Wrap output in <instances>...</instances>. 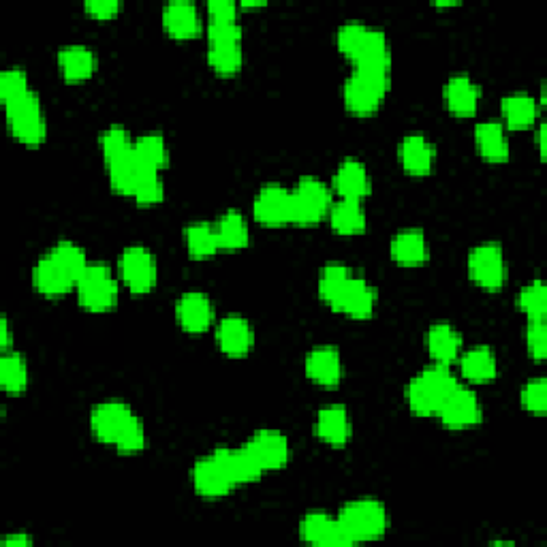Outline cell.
Instances as JSON below:
<instances>
[{
    "label": "cell",
    "instance_id": "1",
    "mask_svg": "<svg viewBox=\"0 0 547 547\" xmlns=\"http://www.w3.org/2000/svg\"><path fill=\"white\" fill-rule=\"evenodd\" d=\"M86 268L88 259L84 250L71 240H60L48 255L37 261L33 270L35 289L45 298H62L77 287V280Z\"/></svg>",
    "mask_w": 547,
    "mask_h": 547
},
{
    "label": "cell",
    "instance_id": "2",
    "mask_svg": "<svg viewBox=\"0 0 547 547\" xmlns=\"http://www.w3.org/2000/svg\"><path fill=\"white\" fill-rule=\"evenodd\" d=\"M458 387L449 366L434 364L421 370L417 377L406 385V404L419 417H436L447 396Z\"/></svg>",
    "mask_w": 547,
    "mask_h": 547
},
{
    "label": "cell",
    "instance_id": "3",
    "mask_svg": "<svg viewBox=\"0 0 547 547\" xmlns=\"http://www.w3.org/2000/svg\"><path fill=\"white\" fill-rule=\"evenodd\" d=\"M392 88V71L353 69L342 86V101L355 116H372L383 105Z\"/></svg>",
    "mask_w": 547,
    "mask_h": 547
},
{
    "label": "cell",
    "instance_id": "4",
    "mask_svg": "<svg viewBox=\"0 0 547 547\" xmlns=\"http://www.w3.org/2000/svg\"><path fill=\"white\" fill-rule=\"evenodd\" d=\"M208 65L223 77L240 73L244 65L242 50V26L238 20L216 22L208 20Z\"/></svg>",
    "mask_w": 547,
    "mask_h": 547
},
{
    "label": "cell",
    "instance_id": "5",
    "mask_svg": "<svg viewBox=\"0 0 547 547\" xmlns=\"http://www.w3.org/2000/svg\"><path fill=\"white\" fill-rule=\"evenodd\" d=\"M5 116L13 137L28 148L41 146L48 137V122H45L41 99L33 90L5 103Z\"/></svg>",
    "mask_w": 547,
    "mask_h": 547
},
{
    "label": "cell",
    "instance_id": "6",
    "mask_svg": "<svg viewBox=\"0 0 547 547\" xmlns=\"http://www.w3.org/2000/svg\"><path fill=\"white\" fill-rule=\"evenodd\" d=\"M338 520L353 543L377 541L387 533L389 526L385 505L374 498L351 500L340 509Z\"/></svg>",
    "mask_w": 547,
    "mask_h": 547
},
{
    "label": "cell",
    "instance_id": "7",
    "mask_svg": "<svg viewBox=\"0 0 547 547\" xmlns=\"http://www.w3.org/2000/svg\"><path fill=\"white\" fill-rule=\"evenodd\" d=\"M332 191L323 180L315 176L300 178L298 186L291 191V225L315 227L330 214Z\"/></svg>",
    "mask_w": 547,
    "mask_h": 547
},
{
    "label": "cell",
    "instance_id": "8",
    "mask_svg": "<svg viewBox=\"0 0 547 547\" xmlns=\"http://www.w3.org/2000/svg\"><path fill=\"white\" fill-rule=\"evenodd\" d=\"M77 302L88 312L114 310L120 300V287L112 270L103 263H88L82 278L77 280Z\"/></svg>",
    "mask_w": 547,
    "mask_h": 547
},
{
    "label": "cell",
    "instance_id": "9",
    "mask_svg": "<svg viewBox=\"0 0 547 547\" xmlns=\"http://www.w3.org/2000/svg\"><path fill=\"white\" fill-rule=\"evenodd\" d=\"M468 276L486 291H500L507 283V263L500 244H479L468 255Z\"/></svg>",
    "mask_w": 547,
    "mask_h": 547
},
{
    "label": "cell",
    "instance_id": "10",
    "mask_svg": "<svg viewBox=\"0 0 547 547\" xmlns=\"http://www.w3.org/2000/svg\"><path fill=\"white\" fill-rule=\"evenodd\" d=\"M120 278L133 293H148L156 287L159 268L156 259L146 246H129L120 255Z\"/></svg>",
    "mask_w": 547,
    "mask_h": 547
},
{
    "label": "cell",
    "instance_id": "11",
    "mask_svg": "<svg viewBox=\"0 0 547 547\" xmlns=\"http://www.w3.org/2000/svg\"><path fill=\"white\" fill-rule=\"evenodd\" d=\"M436 417L443 421L445 428H451V430L473 428L481 424V417H483L481 402L473 389L462 387L458 383V387L453 389V392L447 396V400L443 402L441 411L436 413Z\"/></svg>",
    "mask_w": 547,
    "mask_h": 547
},
{
    "label": "cell",
    "instance_id": "12",
    "mask_svg": "<svg viewBox=\"0 0 547 547\" xmlns=\"http://www.w3.org/2000/svg\"><path fill=\"white\" fill-rule=\"evenodd\" d=\"M133 411L129 404L118 400H107L97 404L90 415V430L103 445H116L122 430L131 424Z\"/></svg>",
    "mask_w": 547,
    "mask_h": 547
},
{
    "label": "cell",
    "instance_id": "13",
    "mask_svg": "<svg viewBox=\"0 0 547 547\" xmlns=\"http://www.w3.org/2000/svg\"><path fill=\"white\" fill-rule=\"evenodd\" d=\"M300 539L308 545L319 547H349L353 545L347 530L342 528L338 518H332L323 511L306 513L300 522Z\"/></svg>",
    "mask_w": 547,
    "mask_h": 547
},
{
    "label": "cell",
    "instance_id": "14",
    "mask_svg": "<svg viewBox=\"0 0 547 547\" xmlns=\"http://www.w3.org/2000/svg\"><path fill=\"white\" fill-rule=\"evenodd\" d=\"M253 212L263 227L291 225V191L280 184H265L255 197Z\"/></svg>",
    "mask_w": 547,
    "mask_h": 547
},
{
    "label": "cell",
    "instance_id": "15",
    "mask_svg": "<svg viewBox=\"0 0 547 547\" xmlns=\"http://www.w3.org/2000/svg\"><path fill=\"white\" fill-rule=\"evenodd\" d=\"M244 447L253 453L265 473L280 471L291 460V447L287 436L278 430H259Z\"/></svg>",
    "mask_w": 547,
    "mask_h": 547
},
{
    "label": "cell",
    "instance_id": "16",
    "mask_svg": "<svg viewBox=\"0 0 547 547\" xmlns=\"http://www.w3.org/2000/svg\"><path fill=\"white\" fill-rule=\"evenodd\" d=\"M336 312H342L351 319H370L377 308V291L362 276H351L347 287L336 298V302L330 306Z\"/></svg>",
    "mask_w": 547,
    "mask_h": 547
},
{
    "label": "cell",
    "instance_id": "17",
    "mask_svg": "<svg viewBox=\"0 0 547 547\" xmlns=\"http://www.w3.org/2000/svg\"><path fill=\"white\" fill-rule=\"evenodd\" d=\"M191 479L195 492L203 498H223L236 488V483L229 479L223 464L216 460L214 453L195 462Z\"/></svg>",
    "mask_w": 547,
    "mask_h": 547
},
{
    "label": "cell",
    "instance_id": "18",
    "mask_svg": "<svg viewBox=\"0 0 547 547\" xmlns=\"http://www.w3.org/2000/svg\"><path fill=\"white\" fill-rule=\"evenodd\" d=\"M176 319L184 332L189 334H203L210 330L214 321V306L206 293L189 291L180 295L176 304Z\"/></svg>",
    "mask_w": 547,
    "mask_h": 547
},
{
    "label": "cell",
    "instance_id": "19",
    "mask_svg": "<svg viewBox=\"0 0 547 547\" xmlns=\"http://www.w3.org/2000/svg\"><path fill=\"white\" fill-rule=\"evenodd\" d=\"M216 345L229 357H244L255 347V332L240 315H229L216 325Z\"/></svg>",
    "mask_w": 547,
    "mask_h": 547
},
{
    "label": "cell",
    "instance_id": "20",
    "mask_svg": "<svg viewBox=\"0 0 547 547\" xmlns=\"http://www.w3.org/2000/svg\"><path fill=\"white\" fill-rule=\"evenodd\" d=\"M332 189L340 199H351V201L366 199L372 191V180L366 165L357 159L342 161L334 174Z\"/></svg>",
    "mask_w": 547,
    "mask_h": 547
},
{
    "label": "cell",
    "instance_id": "21",
    "mask_svg": "<svg viewBox=\"0 0 547 547\" xmlns=\"http://www.w3.org/2000/svg\"><path fill=\"white\" fill-rule=\"evenodd\" d=\"M317 439L332 447H345L351 441V419L342 404H325L315 421Z\"/></svg>",
    "mask_w": 547,
    "mask_h": 547
},
{
    "label": "cell",
    "instance_id": "22",
    "mask_svg": "<svg viewBox=\"0 0 547 547\" xmlns=\"http://www.w3.org/2000/svg\"><path fill=\"white\" fill-rule=\"evenodd\" d=\"M398 156L406 174L428 176L436 163V148L426 135L411 133L400 142Z\"/></svg>",
    "mask_w": 547,
    "mask_h": 547
},
{
    "label": "cell",
    "instance_id": "23",
    "mask_svg": "<svg viewBox=\"0 0 547 547\" xmlns=\"http://www.w3.org/2000/svg\"><path fill=\"white\" fill-rule=\"evenodd\" d=\"M306 377L319 387H338L342 381V357L332 345L315 347L306 355Z\"/></svg>",
    "mask_w": 547,
    "mask_h": 547
},
{
    "label": "cell",
    "instance_id": "24",
    "mask_svg": "<svg viewBox=\"0 0 547 547\" xmlns=\"http://www.w3.org/2000/svg\"><path fill=\"white\" fill-rule=\"evenodd\" d=\"M163 28L174 39H195L203 28L197 5L189 3V0L167 3L163 7Z\"/></svg>",
    "mask_w": 547,
    "mask_h": 547
},
{
    "label": "cell",
    "instance_id": "25",
    "mask_svg": "<svg viewBox=\"0 0 547 547\" xmlns=\"http://www.w3.org/2000/svg\"><path fill=\"white\" fill-rule=\"evenodd\" d=\"M481 88L466 73L451 75L445 84V105L453 116L471 118L477 114Z\"/></svg>",
    "mask_w": 547,
    "mask_h": 547
},
{
    "label": "cell",
    "instance_id": "26",
    "mask_svg": "<svg viewBox=\"0 0 547 547\" xmlns=\"http://www.w3.org/2000/svg\"><path fill=\"white\" fill-rule=\"evenodd\" d=\"M216 460L223 464L229 479L236 486H244V483H255L263 477V468L257 462V458L246 447L233 449V447H218L212 451Z\"/></svg>",
    "mask_w": 547,
    "mask_h": 547
},
{
    "label": "cell",
    "instance_id": "27",
    "mask_svg": "<svg viewBox=\"0 0 547 547\" xmlns=\"http://www.w3.org/2000/svg\"><path fill=\"white\" fill-rule=\"evenodd\" d=\"M351 62L357 69L392 71V48H389V41L383 30L370 26Z\"/></svg>",
    "mask_w": 547,
    "mask_h": 547
},
{
    "label": "cell",
    "instance_id": "28",
    "mask_svg": "<svg viewBox=\"0 0 547 547\" xmlns=\"http://www.w3.org/2000/svg\"><path fill=\"white\" fill-rule=\"evenodd\" d=\"M430 257L426 233L421 229H402L392 240V259L402 268H417Z\"/></svg>",
    "mask_w": 547,
    "mask_h": 547
},
{
    "label": "cell",
    "instance_id": "29",
    "mask_svg": "<svg viewBox=\"0 0 547 547\" xmlns=\"http://www.w3.org/2000/svg\"><path fill=\"white\" fill-rule=\"evenodd\" d=\"M58 69L67 82L90 80L97 69V54L86 45H67L58 52Z\"/></svg>",
    "mask_w": 547,
    "mask_h": 547
},
{
    "label": "cell",
    "instance_id": "30",
    "mask_svg": "<svg viewBox=\"0 0 547 547\" xmlns=\"http://www.w3.org/2000/svg\"><path fill=\"white\" fill-rule=\"evenodd\" d=\"M475 144L479 154L490 163L509 161V137L500 122L486 120L475 127Z\"/></svg>",
    "mask_w": 547,
    "mask_h": 547
},
{
    "label": "cell",
    "instance_id": "31",
    "mask_svg": "<svg viewBox=\"0 0 547 547\" xmlns=\"http://www.w3.org/2000/svg\"><path fill=\"white\" fill-rule=\"evenodd\" d=\"M426 349L434 364L449 366L460 357L462 336L449 323H436L426 334Z\"/></svg>",
    "mask_w": 547,
    "mask_h": 547
},
{
    "label": "cell",
    "instance_id": "32",
    "mask_svg": "<svg viewBox=\"0 0 547 547\" xmlns=\"http://www.w3.org/2000/svg\"><path fill=\"white\" fill-rule=\"evenodd\" d=\"M330 225L338 233V236H359V233L366 231V210L362 201H351V199H340L332 203L330 208Z\"/></svg>",
    "mask_w": 547,
    "mask_h": 547
},
{
    "label": "cell",
    "instance_id": "33",
    "mask_svg": "<svg viewBox=\"0 0 547 547\" xmlns=\"http://www.w3.org/2000/svg\"><path fill=\"white\" fill-rule=\"evenodd\" d=\"M460 368L466 381L471 383H490L496 379L498 374V364H496V355L490 347L479 345L468 349L460 357Z\"/></svg>",
    "mask_w": 547,
    "mask_h": 547
},
{
    "label": "cell",
    "instance_id": "34",
    "mask_svg": "<svg viewBox=\"0 0 547 547\" xmlns=\"http://www.w3.org/2000/svg\"><path fill=\"white\" fill-rule=\"evenodd\" d=\"M500 112H503L509 129L524 131L528 127H533V122L539 116V107L537 101L526 95V92H513V95L505 97L503 103H500Z\"/></svg>",
    "mask_w": 547,
    "mask_h": 547
},
{
    "label": "cell",
    "instance_id": "35",
    "mask_svg": "<svg viewBox=\"0 0 547 547\" xmlns=\"http://www.w3.org/2000/svg\"><path fill=\"white\" fill-rule=\"evenodd\" d=\"M107 171H109V186H112L114 193L133 197L139 178H142L150 169L139 165V161L135 159V152H131L129 156H124V159L109 163Z\"/></svg>",
    "mask_w": 547,
    "mask_h": 547
},
{
    "label": "cell",
    "instance_id": "36",
    "mask_svg": "<svg viewBox=\"0 0 547 547\" xmlns=\"http://www.w3.org/2000/svg\"><path fill=\"white\" fill-rule=\"evenodd\" d=\"M218 233V242L225 250H240L250 242V229L246 218L238 210H227L214 225Z\"/></svg>",
    "mask_w": 547,
    "mask_h": 547
},
{
    "label": "cell",
    "instance_id": "37",
    "mask_svg": "<svg viewBox=\"0 0 547 547\" xmlns=\"http://www.w3.org/2000/svg\"><path fill=\"white\" fill-rule=\"evenodd\" d=\"M135 159L139 165L150 169V171H159L169 165V148L165 137L161 133H146L135 142Z\"/></svg>",
    "mask_w": 547,
    "mask_h": 547
},
{
    "label": "cell",
    "instance_id": "38",
    "mask_svg": "<svg viewBox=\"0 0 547 547\" xmlns=\"http://www.w3.org/2000/svg\"><path fill=\"white\" fill-rule=\"evenodd\" d=\"M184 244L193 259H210L218 253V250H221L216 227L208 225V223H193V225L186 227L184 229Z\"/></svg>",
    "mask_w": 547,
    "mask_h": 547
},
{
    "label": "cell",
    "instance_id": "39",
    "mask_svg": "<svg viewBox=\"0 0 547 547\" xmlns=\"http://www.w3.org/2000/svg\"><path fill=\"white\" fill-rule=\"evenodd\" d=\"M0 387L11 396H20L28 387V364L24 355L7 351L0 359Z\"/></svg>",
    "mask_w": 547,
    "mask_h": 547
},
{
    "label": "cell",
    "instance_id": "40",
    "mask_svg": "<svg viewBox=\"0 0 547 547\" xmlns=\"http://www.w3.org/2000/svg\"><path fill=\"white\" fill-rule=\"evenodd\" d=\"M351 276H353V272L347 268V265H342V263L325 265V268L319 274V285H317L319 298L327 306H332L336 302L338 295L342 293V289L347 287Z\"/></svg>",
    "mask_w": 547,
    "mask_h": 547
},
{
    "label": "cell",
    "instance_id": "41",
    "mask_svg": "<svg viewBox=\"0 0 547 547\" xmlns=\"http://www.w3.org/2000/svg\"><path fill=\"white\" fill-rule=\"evenodd\" d=\"M133 148H135V142L131 139L129 131L124 127H118V124H114V127H109L101 133V152H103L105 165L129 156Z\"/></svg>",
    "mask_w": 547,
    "mask_h": 547
},
{
    "label": "cell",
    "instance_id": "42",
    "mask_svg": "<svg viewBox=\"0 0 547 547\" xmlns=\"http://www.w3.org/2000/svg\"><path fill=\"white\" fill-rule=\"evenodd\" d=\"M518 308L528 319H547V295L543 280H533V283L522 287L518 293Z\"/></svg>",
    "mask_w": 547,
    "mask_h": 547
},
{
    "label": "cell",
    "instance_id": "43",
    "mask_svg": "<svg viewBox=\"0 0 547 547\" xmlns=\"http://www.w3.org/2000/svg\"><path fill=\"white\" fill-rule=\"evenodd\" d=\"M139 206H159L165 199V184L159 171H146V174L139 178L133 197Z\"/></svg>",
    "mask_w": 547,
    "mask_h": 547
},
{
    "label": "cell",
    "instance_id": "44",
    "mask_svg": "<svg viewBox=\"0 0 547 547\" xmlns=\"http://www.w3.org/2000/svg\"><path fill=\"white\" fill-rule=\"evenodd\" d=\"M368 24L359 22V20H351V22H345L340 28H338V35H336V43H338V50L342 52V56H347L349 60H353L355 52L359 50V45H362L366 33H368Z\"/></svg>",
    "mask_w": 547,
    "mask_h": 547
},
{
    "label": "cell",
    "instance_id": "45",
    "mask_svg": "<svg viewBox=\"0 0 547 547\" xmlns=\"http://www.w3.org/2000/svg\"><path fill=\"white\" fill-rule=\"evenodd\" d=\"M26 92H30V86L24 69L13 67L3 71V75H0V99H3V103L18 99L26 95Z\"/></svg>",
    "mask_w": 547,
    "mask_h": 547
},
{
    "label": "cell",
    "instance_id": "46",
    "mask_svg": "<svg viewBox=\"0 0 547 547\" xmlns=\"http://www.w3.org/2000/svg\"><path fill=\"white\" fill-rule=\"evenodd\" d=\"M522 406L533 415H543L545 413V406H547V383L543 377L539 379H533L528 381L524 387H522Z\"/></svg>",
    "mask_w": 547,
    "mask_h": 547
},
{
    "label": "cell",
    "instance_id": "47",
    "mask_svg": "<svg viewBox=\"0 0 547 547\" xmlns=\"http://www.w3.org/2000/svg\"><path fill=\"white\" fill-rule=\"evenodd\" d=\"M526 347L535 362H543L547 355V327L545 319H528L526 325Z\"/></svg>",
    "mask_w": 547,
    "mask_h": 547
},
{
    "label": "cell",
    "instance_id": "48",
    "mask_svg": "<svg viewBox=\"0 0 547 547\" xmlns=\"http://www.w3.org/2000/svg\"><path fill=\"white\" fill-rule=\"evenodd\" d=\"M120 453H137L146 447V428L144 421L139 417H133L131 424L122 430L120 439L114 445Z\"/></svg>",
    "mask_w": 547,
    "mask_h": 547
},
{
    "label": "cell",
    "instance_id": "49",
    "mask_svg": "<svg viewBox=\"0 0 547 547\" xmlns=\"http://www.w3.org/2000/svg\"><path fill=\"white\" fill-rule=\"evenodd\" d=\"M238 9L240 5L231 3V0H210V3L206 5L208 20H216V22L238 20Z\"/></svg>",
    "mask_w": 547,
    "mask_h": 547
},
{
    "label": "cell",
    "instance_id": "50",
    "mask_svg": "<svg viewBox=\"0 0 547 547\" xmlns=\"http://www.w3.org/2000/svg\"><path fill=\"white\" fill-rule=\"evenodd\" d=\"M84 7L97 20H112L122 11V3L118 0H90Z\"/></svg>",
    "mask_w": 547,
    "mask_h": 547
},
{
    "label": "cell",
    "instance_id": "51",
    "mask_svg": "<svg viewBox=\"0 0 547 547\" xmlns=\"http://www.w3.org/2000/svg\"><path fill=\"white\" fill-rule=\"evenodd\" d=\"M0 347H3V353L11 351L13 347V334H11V323L7 317L0 321Z\"/></svg>",
    "mask_w": 547,
    "mask_h": 547
},
{
    "label": "cell",
    "instance_id": "52",
    "mask_svg": "<svg viewBox=\"0 0 547 547\" xmlns=\"http://www.w3.org/2000/svg\"><path fill=\"white\" fill-rule=\"evenodd\" d=\"M3 545H7V547H30V545H33V539H30V537L24 535V533H20V535H9V537L3 539Z\"/></svg>",
    "mask_w": 547,
    "mask_h": 547
}]
</instances>
